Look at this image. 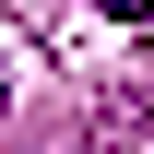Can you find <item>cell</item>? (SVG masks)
I'll use <instances>...</instances> for the list:
<instances>
[{"mask_svg": "<svg viewBox=\"0 0 154 154\" xmlns=\"http://www.w3.org/2000/svg\"><path fill=\"white\" fill-rule=\"evenodd\" d=\"M95 12H107V24H142V12H154V0H95Z\"/></svg>", "mask_w": 154, "mask_h": 154, "instance_id": "6da1fadb", "label": "cell"}]
</instances>
